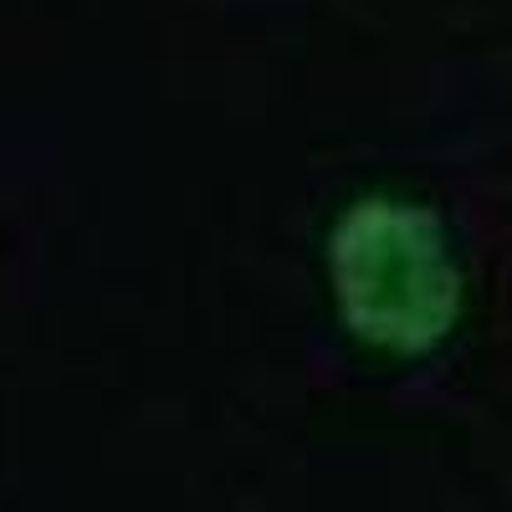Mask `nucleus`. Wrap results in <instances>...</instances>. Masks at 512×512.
Wrapping results in <instances>:
<instances>
[{
	"label": "nucleus",
	"mask_w": 512,
	"mask_h": 512,
	"mask_svg": "<svg viewBox=\"0 0 512 512\" xmlns=\"http://www.w3.org/2000/svg\"><path fill=\"white\" fill-rule=\"evenodd\" d=\"M328 277L344 328L384 354H431L461 318V272L436 210L369 195L328 236Z\"/></svg>",
	"instance_id": "1"
}]
</instances>
